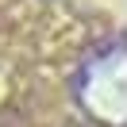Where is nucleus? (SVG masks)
<instances>
[{
    "label": "nucleus",
    "instance_id": "f257e3e1",
    "mask_svg": "<svg viewBox=\"0 0 127 127\" xmlns=\"http://www.w3.org/2000/svg\"><path fill=\"white\" fill-rule=\"evenodd\" d=\"M127 89H123V46H104L100 54H93L81 69L77 81V100L96 123L104 127H123L127 116Z\"/></svg>",
    "mask_w": 127,
    "mask_h": 127
}]
</instances>
